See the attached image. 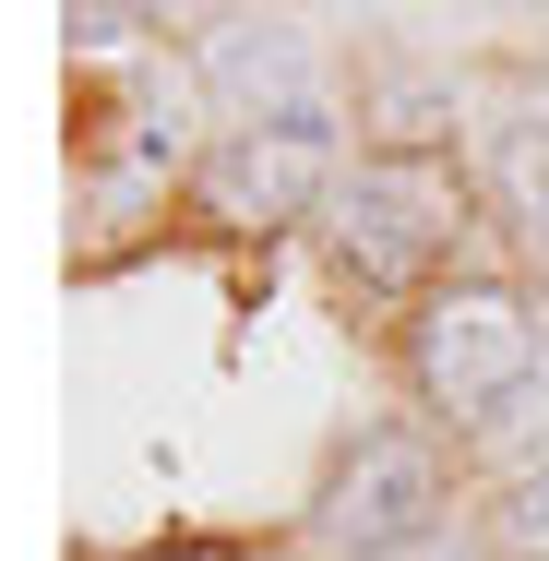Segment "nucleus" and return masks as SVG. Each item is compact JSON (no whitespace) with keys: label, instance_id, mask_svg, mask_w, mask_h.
Returning <instances> with one entry per match:
<instances>
[{"label":"nucleus","instance_id":"f257e3e1","mask_svg":"<svg viewBox=\"0 0 549 561\" xmlns=\"http://www.w3.org/2000/svg\"><path fill=\"white\" fill-rule=\"evenodd\" d=\"M323 239L358 287H419L466 239V180L442 156H419V144H382V156H358V180H334Z\"/></svg>","mask_w":549,"mask_h":561},{"label":"nucleus","instance_id":"f03ea898","mask_svg":"<svg viewBox=\"0 0 549 561\" xmlns=\"http://www.w3.org/2000/svg\"><path fill=\"white\" fill-rule=\"evenodd\" d=\"M526 370H538V323H526L514 287H442L431 311L407 323V382L454 431H490L526 394Z\"/></svg>","mask_w":549,"mask_h":561},{"label":"nucleus","instance_id":"7ed1b4c3","mask_svg":"<svg viewBox=\"0 0 549 561\" xmlns=\"http://www.w3.org/2000/svg\"><path fill=\"white\" fill-rule=\"evenodd\" d=\"M311 538L346 561H407L442 538V443L431 431H358L334 454L323 502H311Z\"/></svg>","mask_w":549,"mask_h":561},{"label":"nucleus","instance_id":"20e7f679","mask_svg":"<svg viewBox=\"0 0 549 561\" xmlns=\"http://www.w3.org/2000/svg\"><path fill=\"white\" fill-rule=\"evenodd\" d=\"M227 227H287V216H323L334 204V119L299 108V119H239L204 168Z\"/></svg>","mask_w":549,"mask_h":561},{"label":"nucleus","instance_id":"39448f33","mask_svg":"<svg viewBox=\"0 0 549 561\" xmlns=\"http://www.w3.org/2000/svg\"><path fill=\"white\" fill-rule=\"evenodd\" d=\"M216 84L239 96V119L323 108V96H311V48H299V24H227V36H216Z\"/></svg>","mask_w":549,"mask_h":561},{"label":"nucleus","instance_id":"423d86ee","mask_svg":"<svg viewBox=\"0 0 549 561\" xmlns=\"http://www.w3.org/2000/svg\"><path fill=\"white\" fill-rule=\"evenodd\" d=\"M490 192H502V216L549 251V108H502L490 119Z\"/></svg>","mask_w":549,"mask_h":561},{"label":"nucleus","instance_id":"0eeeda50","mask_svg":"<svg viewBox=\"0 0 549 561\" xmlns=\"http://www.w3.org/2000/svg\"><path fill=\"white\" fill-rule=\"evenodd\" d=\"M490 561H549V466H526V478H502L490 490Z\"/></svg>","mask_w":549,"mask_h":561},{"label":"nucleus","instance_id":"6e6552de","mask_svg":"<svg viewBox=\"0 0 549 561\" xmlns=\"http://www.w3.org/2000/svg\"><path fill=\"white\" fill-rule=\"evenodd\" d=\"M407 561H490V538H454V526H442L431 550H407Z\"/></svg>","mask_w":549,"mask_h":561},{"label":"nucleus","instance_id":"1a4fd4ad","mask_svg":"<svg viewBox=\"0 0 549 561\" xmlns=\"http://www.w3.org/2000/svg\"><path fill=\"white\" fill-rule=\"evenodd\" d=\"M156 561H275V550H156Z\"/></svg>","mask_w":549,"mask_h":561}]
</instances>
